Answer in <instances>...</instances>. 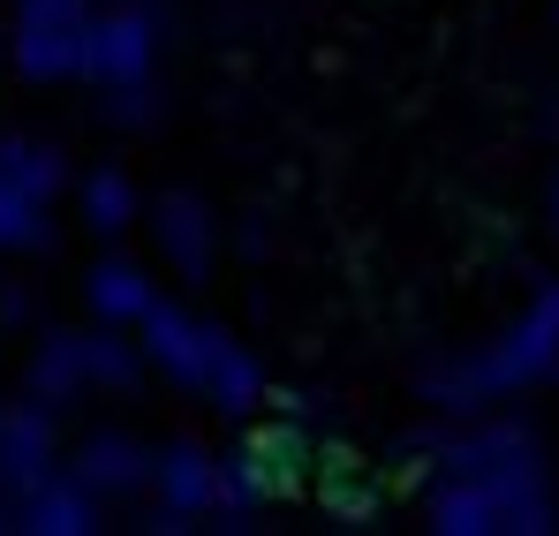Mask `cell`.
Masks as SVG:
<instances>
[{
	"instance_id": "cell-1",
	"label": "cell",
	"mask_w": 559,
	"mask_h": 536,
	"mask_svg": "<svg viewBox=\"0 0 559 536\" xmlns=\"http://www.w3.org/2000/svg\"><path fill=\"white\" fill-rule=\"evenodd\" d=\"M491 385H545L559 378V279L537 287V302L514 318V333L499 341V356L484 362Z\"/></svg>"
},
{
	"instance_id": "cell-2",
	"label": "cell",
	"mask_w": 559,
	"mask_h": 536,
	"mask_svg": "<svg viewBox=\"0 0 559 536\" xmlns=\"http://www.w3.org/2000/svg\"><path fill=\"white\" fill-rule=\"evenodd\" d=\"M98 302H106V310H136V302H144L136 272H106V279H98Z\"/></svg>"
},
{
	"instance_id": "cell-3",
	"label": "cell",
	"mask_w": 559,
	"mask_h": 536,
	"mask_svg": "<svg viewBox=\"0 0 559 536\" xmlns=\"http://www.w3.org/2000/svg\"><path fill=\"white\" fill-rule=\"evenodd\" d=\"M167 242H175L182 258H204V227H197V212H182V204H175V227H167Z\"/></svg>"
},
{
	"instance_id": "cell-4",
	"label": "cell",
	"mask_w": 559,
	"mask_h": 536,
	"mask_svg": "<svg viewBox=\"0 0 559 536\" xmlns=\"http://www.w3.org/2000/svg\"><path fill=\"white\" fill-rule=\"evenodd\" d=\"M92 212H98V227H121V212H129L121 181H98V189H92Z\"/></svg>"
},
{
	"instance_id": "cell-5",
	"label": "cell",
	"mask_w": 559,
	"mask_h": 536,
	"mask_svg": "<svg viewBox=\"0 0 559 536\" xmlns=\"http://www.w3.org/2000/svg\"><path fill=\"white\" fill-rule=\"evenodd\" d=\"M545 212H552V235H559V167H552V181H545Z\"/></svg>"
}]
</instances>
